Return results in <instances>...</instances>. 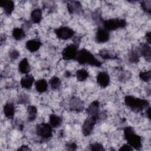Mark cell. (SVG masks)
Segmentation results:
<instances>
[{
	"instance_id": "obj_38",
	"label": "cell",
	"mask_w": 151,
	"mask_h": 151,
	"mask_svg": "<svg viewBox=\"0 0 151 151\" xmlns=\"http://www.w3.org/2000/svg\"><path fill=\"white\" fill-rule=\"evenodd\" d=\"M15 127L19 130H22V129L24 127V123L21 120H17L15 122Z\"/></svg>"
},
{
	"instance_id": "obj_7",
	"label": "cell",
	"mask_w": 151,
	"mask_h": 151,
	"mask_svg": "<svg viewBox=\"0 0 151 151\" xmlns=\"http://www.w3.org/2000/svg\"><path fill=\"white\" fill-rule=\"evenodd\" d=\"M97 120V117L88 116L84 121L81 127V132L84 136H88L91 134Z\"/></svg>"
},
{
	"instance_id": "obj_4",
	"label": "cell",
	"mask_w": 151,
	"mask_h": 151,
	"mask_svg": "<svg viewBox=\"0 0 151 151\" xmlns=\"http://www.w3.org/2000/svg\"><path fill=\"white\" fill-rule=\"evenodd\" d=\"M127 25V22L124 19L111 18L104 20L102 22L100 27L104 28L107 31H115L118 29L123 28Z\"/></svg>"
},
{
	"instance_id": "obj_35",
	"label": "cell",
	"mask_w": 151,
	"mask_h": 151,
	"mask_svg": "<svg viewBox=\"0 0 151 151\" xmlns=\"http://www.w3.org/2000/svg\"><path fill=\"white\" fill-rule=\"evenodd\" d=\"M8 55H9V58L11 60L15 61L19 57L20 53H19V51L18 50H17L16 49H12L11 50H10L9 51Z\"/></svg>"
},
{
	"instance_id": "obj_21",
	"label": "cell",
	"mask_w": 151,
	"mask_h": 151,
	"mask_svg": "<svg viewBox=\"0 0 151 151\" xmlns=\"http://www.w3.org/2000/svg\"><path fill=\"white\" fill-rule=\"evenodd\" d=\"M140 55L137 49H133L129 50L127 54V59L129 63L132 64H136L140 61Z\"/></svg>"
},
{
	"instance_id": "obj_13",
	"label": "cell",
	"mask_w": 151,
	"mask_h": 151,
	"mask_svg": "<svg viewBox=\"0 0 151 151\" xmlns=\"http://www.w3.org/2000/svg\"><path fill=\"white\" fill-rule=\"evenodd\" d=\"M137 50L140 55L147 62H150V46L149 44L145 43H141L137 48Z\"/></svg>"
},
{
	"instance_id": "obj_2",
	"label": "cell",
	"mask_w": 151,
	"mask_h": 151,
	"mask_svg": "<svg viewBox=\"0 0 151 151\" xmlns=\"http://www.w3.org/2000/svg\"><path fill=\"white\" fill-rule=\"evenodd\" d=\"M76 60L80 65H88L96 67H100L102 65V63L86 48L78 50Z\"/></svg>"
},
{
	"instance_id": "obj_31",
	"label": "cell",
	"mask_w": 151,
	"mask_h": 151,
	"mask_svg": "<svg viewBox=\"0 0 151 151\" xmlns=\"http://www.w3.org/2000/svg\"><path fill=\"white\" fill-rule=\"evenodd\" d=\"M30 96L27 93H22L20 94L17 98V103L19 104H26L30 102Z\"/></svg>"
},
{
	"instance_id": "obj_16",
	"label": "cell",
	"mask_w": 151,
	"mask_h": 151,
	"mask_svg": "<svg viewBox=\"0 0 151 151\" xmlns=\"http://www.w3.org/2000/svg\"><path fill=\"white\" fill-rule=\"evenodd\" d=\"M100 102L98 100H94L86 109V112L89 116H96L100 112Z\"/></svg>"
},
{
	"instance_id": "obj_27",
	"label": "cell",
	"mask_w": 151,
	"mask_h": 151,
	"mask_svg": "<svg viewBox=\"0 0 151 151\" xmlns=\"http://www.w3.org/2000/svg\"><path fill=\"white\" fill-rule=\"evenodd\" d=\"M76 76L77 80L78 81L82 82L86 80L89 77V73L87 71V70L84 68H81L77 70L76 73Z\"/></svg>"
},
{
	"instance_id": "obj_29",
	"label": "cell",
	"mask_w": 151,
	"mask_h": 151,
	"mask_svg": "<svg viewBox=\"0 0 151 151\" xmlns=\"http://www.w3.org/2000/svg\"><path fill=\"white\" fill-rule=\"evenodd\" d=\"M92 18L96 25L100 27L103 21V19L101 17V12L100 9H96L92 14Z\"/></svg>"
},
{
	"instance_id": "obj_25",
	"label": "cell",
	"mask_w": 151,
	"mask_h": 151,
	"mask_svg": "<svg viewBox=\"0 0 151 151\" xmlns=\"http://www.w3.org/2000/svg\"><path fill=\"white\" fill-rule=\"evenodd\" d=\"M38 114L37 107L34 105H29L27 107V120L29 122L35 120Z\"/></svg>"
},
{
	"instance_id": "obj_15",
	"label": "cell",
	"mask_w": 151,
	"mask_h": 151,
	"mask_svg": "<svg viewBox=\"0 0 151 151\" xmlns=\"http://www.w3.org/2000/svg\"><path fill=\"white\" fill-rule=\"evenodd\" d=\"M0 6L3 9V11L6 16H10L15 8V4L14 1L11 0L1 1Z\"/></svg>"
},
{
	"instance_id": "obj_22",
	"label": "cell",
	"mask_w": 151,
	"mask_h": 151,
	"mask_svg": "<svg viewBox=\"0 0 151 151\" xmlns=\"http://www.w3.org/2000/svg\"><path fill=\"white\" fill-rule=\"evenodd\" d=\"M31 20L32 23L39 24L42 19V10L40 8H34L31 12Z\"/></svg>"
},
{
	"instance_id": "obj_10",
	"label": "cell",
	"mask_w": 151,
	"mask_h": 151,
	"mask_svg": "<svg viewBox=\"0 0 151 151\" xmlns=\"http://www.w3.org/2000/svg\"><path fill=\"white\" fill-rule=\"evenodd\" d=\"M110 37V35L109 31L101 27H98L95 35V40L97 43H106L109 40Z\"/></svg>"
},
{
	"instance_id": "obj_11",
	"label": "cell",
	"mask_w": 151,
	"mask_h": 151,
	"mask_svg": "<svg viewBox=\"0 0 151 151\" xmlns=\"http://www.w3.org/2000/svg\"><path fill=\"white\" fill-rule=\"evenodd\" d=\"M96 81L98 85L101 88H106L110 85V76L106 71H100L97 75Z\"/></svg>"
},
{
	"instance_id": "obj_14",
	"label": "cell",
	"mask_w": 151,
	"mask_h": 151,
	"mask_svg": "<svg viewBox=\"0 0 151 151\" xmlns=\"http://www.w3.org/2000/svg\"><path fill=\"white\" fill-rule=\"evenodd\" d=\"M3 112L5 116L8 119H12L15 113V106L13 101H8L3 107Z\"/></svg>"
},
{
	"instance_id": "obj_44",
	"label": "cell",
	"mask_w": 151,
	"mask_h": 151,
	"mask_svg": "<svg viewBox=\"0 0 151 151\" xmlns=\"http://www.w3.org/2000/svg\"><path fill=\"white\" fill-rule=\"evenodd\" d=\"M71 75H72L70 71H68V70H66V71L64 72V77H66V78H69V77H70L71 76Z\"/></svg>"
},
{
	"instance_id": "obj_36",
	"label": "cell",
	"mask_w": 151,
	"mask_h": 151,
	"mask_svg": "<svg viewBox=\"0 0 151 151\" xmlns=\"http://www.w3.org/2000/svg\"><path fill=\"white\" fill-rule=\"evenodd\" d=\"M65 148L67 150H76L77 149V144L74 142H69L65 145Z\"/></svg>"
},
{
	"instance_id": "obj_1",
	"label": "cell",
	"mask_w": 151,
	"mask_h": 151,
	"mask_svg": "<svg viewBox=\"0 0 151 151\" xmlns=\"http://www.w3.org/2000/svg\"><path fill=\"white\" fill-rule=\"evenodd\" d=\"M124 101L125 105L135 113L141 112L150 107V103L148 100L130 95L126 96Z\"/></svg>"
},
{
	"instance_id": "obj_32",
	"label": "cell",
	"mask_w": 151,
	"mask_h": 151,
	"mask_svg": "<svg viewBox=\"0 0 151 151\" xmlns=\"http://www.w3.org/2000/svg\"><path fill=\"white\" fill-rule=\"evenodd\" d=\"M140 79L146 83H148L150 81L151 79V71L150 70L141 71L139 74Z\"/></svg>"
},
{
	"instance_id": "obj_37",
	"label": "cell",
	"mask_w": 151,
	"mask_h": 151,
	"mask_svg": "<svg viewBox=\"0 0 151 151\" xmlns=\"http://www.w3.org/2000/svg\"><path fill=\"white\" fill-rule=\"evenodd\" d=\"M133 149L128 144H123L119 149L120 151H131L133 150Z\"/></svg>"
},
{
	"instance_id": "obj_40",
	"label": "cell",
	"mask_w": 151,
	"mask_h": 151,
	"mask_svg": "<svg viewBox=\"0 0 151 151\" xmlns=\"http://www.w3.org/2000/svg\"><path fill=\"white\" fill-rule=\"evenodd\" d=\"M31 22L29 21H25L23 24V27L22 28L25 31V29H29V28L31 27Z\"/></svg>"
},
{
	"instance_id": "obj_9",
	"label": "cell",
	"mask_w": 151,
	"mask_h": 151,
	"mask_svg": "<svg viewBox=\"0 0 151 151\" xmlns=\"http://www.w3.org/2000/svg\"><path fill=\"white\" fill-rule=\"evenodd\" d=\"M68 107L71 111L77 113L81 112L84 109L83 101L80 98L76 96H73L70 99Z\"/></svg>"
},
{
	"instance_id": "obj_24",
	"label": "cell",
	"mask_w": 151,
	"mask_h": 151,
	"mask_svg": "<svg viewBox=\"0 0 151 151\" xmlns=\"http://www.w3.org/2000/svg\"><path fill=\"white\" fill-rule=\"evenodd\" d=\"M63 123V119L55 114H50L49 117V124L52 128H57L60 127Z\"/></svg>"
},
{
	"instance_id": "obj_20",
	"label": "cell",
	"mask_w": 151,
	"mask_h": 151,
	"mask_svg": "<svg viewBox=\"0 0 151 151\" xmlns=\"http://www.w3.org/2000/svg\"><path fill=\"white\" fill-rule=\"evenodd\" d=\"M35 87L38 93H43L47 91L48 84L45 79L41 78L36 81L35 83Z\"/></svg>"
},
{
	"instance_id": "obj_41",
	"label": "cell",
	"mask_w": 151,
	"mask_h": 151,
	"mask_svg": "<svg viewBox=\"0 0 151 151\" xmlns=\"http://www.w3.org/2000/svg\"><path fill=\"white\" fill-rule=\"evenodd\" d=\"M145 37H146V43L148 44H150L151 42V35H150V32L148 31L147 32H146L145 34Z\"/></svg>"
},
{
	"instance_id": "obj_8",
	"label": "cell",
	"mask_w": 151,
	"mask_h": 151,
	"mask_svg": "<svg viewBox=\"0 0 151 151\" xmlns=\"http://www.w3.org/2000/svg\"><path fill=\"white\" fill-rule=\"evenodd\" d=\"M54 33L58 39L62 40H69L75 34L74 31L68 26H61L55 29Z\"/></svg>"
},
{
	"instance_id": "obj_39",
	"label": "cell",
	"mask_w": 151,
	"mask_h": 151,
	"mask_svg": "<svg viewBox=\"0 0 151 151\" xmlns=\"http://www.w3.org/2000/svg\"><path fill=\"white\" fill-rule=\"evenodd\" d=\"M107 117V114L105 111H101L99 113V114L97 116V120H103L104 119H106Z\"/></svg>"
},
{
	"instance_id": "obj_23",
	"label": "cell",
	"mask_w": 151,
	"mask_h": 151,
	"mask_svg": "<svg viewBox=\"0 0 151 151\" xmlns=\"http://www.w3.org/2000/svg\"><path fill=\"white\" fill-rule=\"evenodd\" d=\"M12 37L16 41H21L26 37L25 31L22 28H14L12 31Z\"/></svg>"
},
{
	"instance_id": "obj_28",
	"label": "cell",
	"mask_w": 151,
	"mask_h": 151,
	"mask_svg": "<svg viewBox=\"0 0 151 151\" xmlns=\"http://www.w3.org/2000/svg\"><path fill=\"white\" fill-rule=\"evenodd\" d=\"M132 77V73L128 70H120L117 74L119 81L125 82L128 81Z\"/></svg>"
},
{
	"instance_id": "obj_30",
	"label": "cell",
	"mask_w": 151,
	"mask_h": 151,
	"mask_svg": "<svg viewBox=\"0 0 151 151\" xmlns=\"http://www.w3.org/2000/svg\"><path fill=\"white\" fill-rule=\"evenodd\" d=\"M49 84L52 89L58 90L61 86V81L59 77L53 76L49 80Z\"/></svg>"
},
{
	"instance_id": "obj_12",
	"label": "cell",
	"mask_w": 151,
	"mask_h": 151,
	"mask_svg": "<svg viewBox=\"0 0 151 151\" xmlns=\"http://www.w3.org/2000/svg\"><path fill=\"white\" fill-rule=\"evenodd\" d=\"M68 12L70 14H79L83 11V6L81 3L77 1H71L67 4Z\"/></svg>"
},
{
	"instance_id": "obj_17",
	"label": "cell",
	"mask_w": 151,
	"mask_h": 151,
	"mask_svg": "<svg viewBox=\"0 0 151 151\" xmlns=\"http://www.w3.org/2000/svg\"><path fill=\"white\" fill-rule=\"evenodd\" d=\"M35 82V79L33 76L31 74H26L22 77L20 80V84L22 88L29 90L32 88L33 84Z\"/></svg>"
},
{
	"instance_id": "obj_33",
	"label": "cell",
	"mask_w": 151,
	"mask_h": 151,
	"mask_svg": "<svg viewBox=\"0 0 151 151\" xmlns=\"http://www.w3.org/2000/svg\"><path fill=\"white\" fill-rule=\"evenodd\" d=\"M140 6L143 11L150 14L151 12V1H142L140 2Z\"/></svg>"
},
{
	"instance_id": "obj_5",
	"label": "cell",
	"mask_w": 151,
	"mask_h": 151,
	"mask_svg": "<svg viewBox=\"0 0 151 151\" xmlns=\"http://www.w3.org/2000/svg\"><path fill=\"white\" fill-rule=\"evenodd\" d=\"M37 135L43 140H48L52 137V127L49 123H41L36 126Z\"/></svg>"
},
{
	"instance_id": "obj_26",
	"label": "cell",
	"mask_w": 151,
	"mask_h": 151,
	"mask_svg": "<svg viewBox=\"0 0 151 151\" xmlns=\"http://www.w3.org/2000/svg\"><path fill=\"white\" fill-rule=\"evenodd\" d=\"M99 55L104 60H116L118 58L117 55L113 54L111 51L107 49L103 48L99 51Z\"/></svg>"
},
{
	"instance_id": "obj_42",
	"label": "cell",
	"mask_w": 151,
	"mask_h": 151,
	"mask_svg": "<svg viewBox=\"0 0 151 151\" xmlns=\"http://www.w3.org/2000/svg\"><path fill=\"white\" fill-rule=\"evenodd\" d=\"M31 148H29V147L27 145H22V146H20V147H19L18 149V150H20V151H23V150H31Z\"/></svg>"
},
{
	"instance_id": "obj_34",
	"label": "cell",
	"mask_w": 151,
	"mask_h": 151,
	"mask_svg": "<svg viewBox=\"0 0 151 151\" xmlns=\"http://www.w3.org/2000/svg\"><path fill=\"white\" fill-rule=\"evenodd\" d=\"M88 149L90 150H99V151L104 150V148L103 145L98 142H94V143H90L88 146Z\"/></svg>"
},
{
	"instance_id": "obj_6",
	"label": "cell",
	"mask_w": 151,
	"mask_h": 151,
	"mask_svg": "<svg viewBox=\"0 0 151 151\" xmlns=\"http://www.w3.org/2000/svg\"><path fill=\"white\" fill-rule=\"evenodd\" d=\"M79 45L76 42H73L67 45L61 52L62 58L65 61L76 60L78 52Z\"/></svg>"
},
{
	"instance_id": "obj_19",
	"label": "cell",
	"mask_w": 151,
	"mask_h": 151,
	"mask_svg": "<svg viewBox=\"0 0 151 151\" xmlns=\"http://www.w3.org/2000/svg\"><path fill=\"white\" fill-rule=\"evenodd\" d=\"M31 69V65L27 58L22 59L18 64V71L22 74H28Z\"/></svg>"
},
{
	"instance_id": "obj_18",
	"label": "cell",
	"mask_w": 151,
	"mask_h": 151,
	"mask_svg": "<svg viewBox=\"0 0 151 151\" xmlns=\"http://www.w3.org/2000/svg\"><path fill=\"white\" fill-rule=\"evenodd\" d=\"M42 45V42L37 39H32L28 40L25 44V47L28 51L31 52L37 51Z\"/></svg>"
},
{
	"instance_id": "obj_3",
	"label": "cell",
	"mask_w": 151,
	"mask_h": 151,
	"mask_svg": "<svg viewBox=\"0 0 151 151\" xmlns=\"http://www.w3.org/2000/svg\"><path fill=\"white\" fill-rule=\"evenodd\" d=\"M123 134L127 143L135 150H140L142 147V137L136 133L132 126H126L123 129Z\"/></svg>"
},
{
	"instance_id": "obj_43",
	"label": "cell",
	"mask_w": 151,
	"mask_h": 151,
	"mask_svg": "<svg viewBox=\"0 0 151 151\" xmlns=\"http://www.w3.org/2000/svg\"><path fill=\"white\" fill-rule=\"evenodd\" d=\"M146 115L147 118L150 119V107H149L146 109Z\"/></svg>"
}]
</instances>
